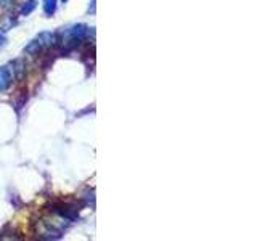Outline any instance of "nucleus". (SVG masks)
Returning a JSON list of instances; mask_svg holds the SVG:
<instances>
[{
  "mask_svg": "<svg viewBox=\"0 0 257 241\" xmlns=\"http://www.w3.org/2000/svg\"><path fill=\"white\" fill-rule=\"evenodd\" d=\"M58 42V36L56 34H52V32H40V34L32 39L31 42L24 47V53H29V55H37L45 48L55 45Z\"/></svg>",
  "mask_w": 257,
  "mask_h": 241,
  "instance_id": "f257e3e1",
  "label": "nucleus"
},
{
  "mask_svg": "<svg viewBox=\"0 0 257 241\" xmlns=\"http://www.w3.org/2000/svg\"><path fill=\"white\" fill-rule=\"evenodd\" d=\"M88 34V26L85 24H74V26L68 28L66 36H68V42L66 44H79L80 40H84Z\"/></svg>",
  "mask_w": 257,
  "mask_h": 241,
  "instance_id": "f03ea898",
  "label": "nucleus"
},
{
  "mask_svg": "<svg viewBox=\"0 0 257 241\" xmlns=\"http://www.w3.org/2000/svg\"><path fill=\"white\" fill-rule=\"evenodd\" d=\"M13 82V74L8 66H0V93L7 92Z\"/></svg>",
  "mask_w": 257,
  "mask_h": 241,
  "instance_id": "7ed1b4c3",
  "label": "nucleus"
},
{
  "mask_svg": "<svg viewBox=\"0 0 257 241\" xmlns=\"http://www.w3.org/2000/svg\"><path fill=\"white\" fill-rule=\"evenodd\" d=\"M36 7H37V0H26V2H24V5L21 7V15L23 16L31 15L32 12L36 10Z\"/></svg>",
  "mask_w": 257,
  "mask_h": 241,
  "instance_id": "20e7f679",
  "label": "nucleus"
},
{
  "mask_svg": "<svg viewBox=\"0 0 257 241\" xmlns=\"http://www.w3.org/2000/svg\"><path fill=\"white\" fill-rule=\"evenodd\" d=\"M44 12L47 16H52L56 12V0H44Z\"/></svg>",
  "mask_w": 257,
  "mask_h": 241,
  "instance_id": "39448f33",
  "label": "nucleus"
},
{
  "mask_svg": "<svg viewBox=\"0 0 257 241\" xmlns=\"http://www.w3.org/2000/svg\"><path fill=\"white\" fill-rule=\"evenodd\" d=\"M7 44V37L2 34V32H0V47H4Z\"/></svg>",
  "mask_w": 257,
  "mask_h": 241,
  "instance_id": "423d86ee",
  "label": "nucleus"
},
{
  "mask_svg": "<svg viewBox=\"0 0 257 241\" xmlns=\"http://www.w3.org/2000/svg\"><path fill=\"white\" fill-rule=\"evenodd\" d=\"M61 2H64V4H66V2H68V0H61Z\"/></svg>",
  "mask_w": 257,
  "mask_h": 241,
  "instance_id": "0eeeda50",
  "label": "nucleus"
},
{
  "mask_svg": "<svg viewBox=\"0 0 257 241\" xmlns=\"http://www.w3.org/2000/svg\"><path fill=\"white\" fill-rule=\"evenodd\" d=\"M92 4H95V0H92Z\"/></svg>",
  "mask_w": 257,
  "mask_h": 241,
  "instance_id": "6e6552de",
  "label": "nucleus"
}]
</instances>
